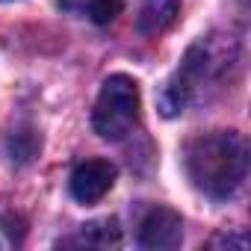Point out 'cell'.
<instances>
[{
    "label": "cell",
    "mask_w": 251,
    "mask_h": 251,
    "mask_svg": "<svg viewBox=\"0 0 251 251\" xmlns=\"http://www.w3.org/2000/svg\"><path fill=\"white\" fill-rule=\"evenodd\" d=\"M59 3L71 12L89 15L95 24H112L121 12V0H59Z\"/></svg>",
    "instance_id": "cell-8"
},
{
    "label": "cell",
    "mask_w": 251,
    "mask_h": 251,
    "mask_svg": "<svg viewBox=\"0 0 251 251\" xmlns=\"http://www.w3.org/2000/svg\"><path fill=\"white\" fill-rule=\"evenodd\" d=\"M9 151H12V160L27 163V160H33V157H36V151H39V139H36L30 130L15 133V136H12V142H9Z\"/></svg>",
    "instance_id": "cell-9"
},
{
    "label": "cell",
    "mask_w": 251,
    "mask_h": 251,
    "mask_svg": "<svg viewBox=\"0 0 251 251\" xmlns=\"http://www.w3.org/2000/svg\"><path fill=\"white\" fill-rule=\"evenodd\" d=\"M121 242V227L115 219H100V222H89L80 227V233L74 239H65L59 245H92V248H112Z\"/></svg>",
    "instance_id": "cell-7"
},
{
    "label": "cell",
    "mask_w": 251,
    "mask_h": 251,
    "mask_svg": "<svg viewBox=\"0 0 251 251\" xmlns=\"http://www.w3.org/2000/svg\"><path fill=\"white\" fill-rule=\"evenodd\" d=\"M207 245H210V248H219V245H225V248H248V239H245V236H227V233H219V236H213Z\"/></svg>",
    "instance_id": "cell-10"
},
{
    "label": "cell",
    "mask_w": 251,
    "mask_h": 251,
    "mask_svg": "<svg viewBox=\"0 0 251 251\" xmlns=\"http://www.w3.org/2000/svg\"><path fill=\"white\" fill-rule=\"evenodd\" d=\"M115 183V166L106 160H86L71 172V195L80 204H98Z\"/></svg>",
    "instance_id": "cell-5"
},
{
    "label": "cell",
    "mask_w": 251,
    "mask_h": 251,
    "mask_svg": "<svg viewBox=\"0 0 251 251\" xmlns=\"http://www.w3.org/2000/svg\"><path fill=\"white\" fill-rule=\"evenodd\" d=\"M183 169L192 186L216 201L230 198L248 172V145L233 130L201 133L183 148Z\"/></svg>",
    "instance_id": "cell-1"
},
{
    "label": "cell",
    "mask_w": 251,
    "mask_h": 251,
    "mask_svg": "<svg viewBox=\"0 0 251 251\" xmlns=\"http://www.w3.org/2000/svg\"><path fill=\"white\" fill-rule=\"evenodd\" d=\"M233 56H236V45L230 39L225 42V39L210 36V39H201L198 45H192L183 65H180V71L163 89V98H160L163 112L166 115L183 112V106L189 103L195 89L201 83H207V80H219L227 71V65L233 62Z\"/></svg>",
    "instance_id": "cell-2"
},
{
    "label": "cell",
    "mask_w": 251,
    "mask_h": 251,
    "mask_svg": "<svg viewBox=\"0 0 251 251\" xmlns=\"http://www.w3.org/2000/svg\"><path fill=\"white\" fill-rule=\"evenodd\" d=\"M177 15H180L177 0H142L136 27H139L142 36H160L177 21Z\"/></svg>",
    "instance_id": "cell-6"
},
{
    "label": "cell",
    "mask_w": 251,
    "mask_h": 251,
    "mask_svg": "<svg viewBox=\"0 0 251 251\" xmlns=\"http://www.w3.org/2000/svg\"><path fill=\"white\" fill-rule=\"evenodd\" d=\"M139 109H142V98H139L136 80L127 74H112L100 86V95L92 112V124H95L98 136L118 142L136 127Z\"/></svg>",
    "instance_id": "cell-3"
},
{
    "label": "cell",
    "mask_w": 251,
    "mask_h": 251,
    "mask_svg": "<svg viewBox=\"0 0 251 251\" xmlns=\"http://www.w3.org/2000/svg\"><path fill=\"white\" fill-rule=\"evenodd\" d=\"M183 239V222L169 207H151L139 222V245L151 251H172Z\"/></svg>",
    "instance_id": "cell-4"
}]
</instances>
